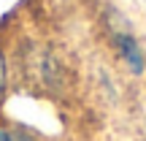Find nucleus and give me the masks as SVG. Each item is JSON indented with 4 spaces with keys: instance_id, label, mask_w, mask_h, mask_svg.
<instances>
[{
    "instance_id": "nucleus-3",
    "label": "nucleus",
    "mask_w": 146,
    "mask_h": 141,
    "mask_svg": "<svg viewBox=\"0 0 146 141\" xmlns=\"http://www.w3.org/2000/svg\"><path fill=\"white\" fill-rule=\"evenodd\" d=\"M5 92H8V57H5L3 46H0V103H3Z\"/></svg>"
},
{
    "instance_id": "nucleus-5",
    "label": "nucleus",
    "mask_w": 146,
    "mask_h": 141,
    "mask_svg": "<svg viewBox=\"0 0 146 141\" xmlns=\"http://www.w3.org/2000/svg\"><path fill=\"white\" fill-rule=\"evenodd\" d=\"M8 130H11V128H5L3 122H0V141H5V138H8Z\"/></svg>"
},
{
    "instance_id": "nucleus-4",
    "label": "nucleus",
    "mask_w": 146,
    "mask_h": 141,
    "mask_svg": "<svg viewBox=\"0 0 146 141\" xmlns=\"http://www.w3.org/2000/svg\"><path fill=\"white\" fill-rule=\"evenodd\" d=\"M5 141H35V138H33L27 130H8V138Z\"/></svg>"
},
{
    "instance_id": "nucleus-2",
    "label": "nucleus",
    "mask_w": 146,
    "mask_h": 141,
    "mask_svg": "<svg viewBox=\"0 0 146 141\" xmlns=\"http://www.w3.org/2000/svg\"><path fill=\"white\" fill-rule=\"evenodd\" d=\"M108 33H111V43H114L119 60L130 68V73L141 76V73L146 71V57H143V52H141L138 38L133 35L125 25H116V22H111V30Z\"/></svg>"
},
{
    "instance_id": "nucleus-1",
    "label": "nucleus",
    "mask_w": 146,
    "mask_h": 141,
    "mask_svg": "<svg viewBox=\"0 0 146 141\" xmlns=\"http://www.w3.org/2000/svg\"><path fill=\"white\" fill-rule=\"evenodd\" d=\"M22 71H25L27 82L49 90V92L65 84V65L49 46H30L22 54Z\"/></svg>"
}]
</instances>
